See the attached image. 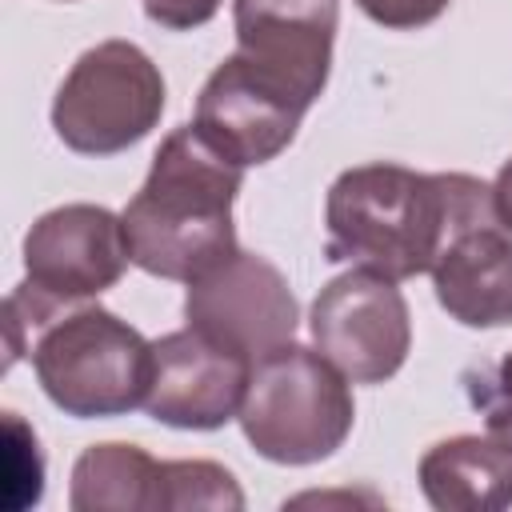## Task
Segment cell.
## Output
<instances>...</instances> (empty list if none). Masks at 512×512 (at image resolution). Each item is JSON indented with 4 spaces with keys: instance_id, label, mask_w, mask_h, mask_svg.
<instances>
[{
    "instance_id": "6da1fadb",
    "label": "cell",
    "mask_w": 512,
    "mask_h": 512,
    "mask_svg": "<svg viewBox=\"0 0 512 512\" xmlns=\"http://www.w3.org/2000/svg\"><path fill=\"white\" fill-rule=\"evenodd\" d=\"M492 184L464 172H412L404 164L344 168L324 200V256L388 280L432 272L444 244L492 220Z\"/></svg>"
},
{
    "instance_id": "7a4b0ae2",
    "label": "cell",
    "mask_w": 512,
    "mask_h": 512,
    "mask_svg": "<svg viewBox=\"0 0 512 512\" xmlns=\"http://www.w3.org/2000/svg\"><path fill=\"white\" fill-rule=\"evenodd\" d=\"M244 168L216 152L192 124L172 128L140 192L120 212L132 264L160 280L192 284L240 252L232 204Z\"/></svg>"
},
{
    "instance_id": "3957f363",
    "label": "cell",
    "mask_w": 512,
    "mask_h": 512,
    "mask_svg": "<svg viewBox=\"0 0 512 512\" xmlns=\"http://www.w3.org/2000/svg\"><path fill=\"white\" fill-rule=\"evenodd\" d=\"M28 360L44 396L76 420L144 408L152 384V344L100 304H72L40 324Z\"/></svg>"
},
{
    "instance_id": "277c9868",
    "label": "cell",
    "mask_w": 512,
    "mask_h": 512,
    "mask_svg": "<svg viewBox=\"0 0 512 512\" xmlns=\"http://www.w3.org/2000/svg\"><path fill=\"white\" fill-rule=\"evenodd\" d=\"M236 420L264 460L304 468L328 460L348 440L356 404L348 376L316 348L292 340L252 364Z\"/></svg>"
},
{
    "instance_id": "5b68a950",
    "label": "cell",
    "mask_w": 512,
    "mask_h": 512,
    "mask_svg": "<svg viewBox=\"0 0 512 512\" xmlns=\"http://www.w3.org/2000/svg\"><path fill=\"white\" fill-rule=\"evenodd\" d=\"M164 112V76L132 40L88 48L56 88L52 128L80 156H116L140 144Z\"/></svg>"
},
{
    "instance_id": "8992f818",
    "label": "cell",
    "mask_w": 512,
    "mask_h": 512,
    "mask_svg": "<svg viewBox=\"0 0 512 512\" xmlns=\"http://www.w3.org/2000/svg\"><path fill=\"white\" fill-rule=\"evenodd\" d=\"M312 344L352 384L392 380L412 348V316L396 280L368 268L332 276L308 312Z\"/></svg>"
},
{
    "instance_id": "52a82bcc",
    "label": "cell",
    "mask_w": 512,
    "mask_h": 512,
    "mask_svg": "<svg viewBox=\"0 0 512 512\" xmlns=\"http://www.w3.org/2000/svg\"><path fill=\"white\" fill-rule=\"evenodd\" d=\"M184 320L256 364L260 356L292 344L300 308L284 272L272 260L240 248L220 268L188 284Z\"/></svg>"
},
{
    "instance_id": "ba28073f",
    "label": "cell",
    "mask_w": 512,
    "mask_h": 512,
    "mask_svg": "<svg viewBox=\"0 0 512 512\" xmlns=\"http://www.w3.org/2000/svg\"><path fill=\"white\" fill-rule=\"evenodd\" d=\"M308 104L280 80L248 64L240 52L224 56L196 96L192 128L240 168L276 160L304 120Z\"/></svg>"
},
{
    "instance_id": "9c48e42d",
    "label": "cell",
    "mask_w": 512,
    "mask_h": 512,
    "mask_svg": "<svg viewBox=\"0 0 512 512\" xmlns=\"http://www.w3.org/2000/svg\"><path fill=\"white\" fill-rule=\"evenodd\" d=\"M124 220L100 204H64L44 212L24 236L28 284L60 308L88 304L128 268Z\"/></svg>"
},
{
    "instance_id": "30bf717a",
    "label": "cell",
    "mask_w": 512,
    "mask_h": 512,
    "mask_svg": "<svg viewBox=\"0 0 512 512\" xmlns=\"http://www.w3.org/2000/svg\"><path fill=\"white\" fill-rule=\"evenodd\" d=\"M252 360L208 340L196 328L168 332L152 344V384L144 412L156 424L212 432L240 416Z\"/></svg>"
},
{
    "instance_id": "8fae6325",
    "label": "cell",
    "mask_w": 512,
    "mask_h": 512,
    "mask_svg": "<svg viewBox=\"0 0 512 512\" xmlns=\"http://www.w3.org/2000/svg\"><path fill=\"white\" fill-rule=\"evenodd\" d=\"M336 24L340 0H232L236 52L308 108L328 84Z\"/></svg>"
},
{
    "instance_id": "7c38bea8",
    "label": "cell",
    "mask_w": 512,
    "mask_h": 512,
    "mask_svg": "<svg viewBox=\"0 0 512 512\" xmlns=\"http://www.w3.org/2000/svg\"><path fill=\"white\" fill-rule=\"evenodd\" d=\"M428 276L440 308L464 328L512 324V236L500 216L456 232Z\"/></svg>"
},
{
    "instance_id": "4fadbf2b",
    "label": "cell",
    "mask_w": 512,
    "mask_h": 512,
    "mask_svg": "<svg viewBox=\"0 0 512 512\" xmlns=\"http://www.w3.org/2000/svg\"><path fill=\"white\" fill-rule=\"evenodd\" d=\"M420 492L436 512H500L512 504V448L488 436H452L420 456Z\"/></svg>"
},
{
    "instance_id": "5bb4252c",
    "label": "cell",
    "mask_w": 512,
    "mask_h": 512,
    "mask_svg": "<svg viewBox=\"0 0 512 512\" xmlns=\"http://www.w3.org/2000/svg\"><path fill=\"white\" fill-rule=\"evenodd\" d=\"M160 460L140 444H88L72 464L68 504L76 512H156Z\"/></svg>"
},
{
    "instance_id": "9a60e30c",
    "label": "cell",
    "mask_w": 512,
    "mask_h": 512,
    "mask_svg": "<svg viewBox=\"0 0 512 512\" xmlns=\"http://www.w3.org/2000/svg\"><path fill=\"white\" fill-rule=\"evenodd\" d=\"M180 508H244V492L236 476L216 460H160V492L156 512Z\"/></svg>"
},
{
    "instance_id": "2e32d148",
    "label": "cell",
    "mask_w": 512,
    "mask_h": 512,
    "mask_svg": "<svg viewBox=\"0 0 512 512\" xmlns=\"http://www.w3.org/2000/svg\"><path fill=\"white\" fill-rule=\"evenodd\" d=\"M44 492V460L36 432L16 416L4 412V504L28 508Z\"/></svg>"
},
{
    "instance_id": "e0dca14e",
    "label": "cell",
    "mask_w": 512,
    "mask_h": 512,
    "mask_svg": "<svg viewBox=\"0 0 512 512\" xmlns=\"http://www.w3.org/2000/svg\"><path fill=\"white\" fill-rule=\"evenodd\" d=\"M476 404L484 408V420H488V432L496 440H504L512 448V352L480 376V384L472 388Z\"/></svg>"
},
{
    "instance_id": "ac0fdd59",
    "label": "cell",
    "mask_w": 512,
    "mask_h": 512,
    "mask_svg": "<svg viewBox=\"0 0 512 512\" xmlns=\"http://www.w3.org/2000/svg\"><path fill=\"white\" fill-rule=\"evenodd\" d=\"M452 0H356V8L376 20L380 28H396V32H408V28H424L432 20H440L448 12Z\"/></svg>"
},
{
    "instance_id": "d6986e66",
    "label": "cell",
    "mask_w": 512,
    "mask_h": 512,
    "mask_svg": "<svg viewBox=\"0 0 512 512\" xmlns=\"http://www.w3.org/2000/svg\"><path fill=\"white\" fill-rule=\"evenodd\" d=\"M224 0H144V16L172 32H192L220 12Z\"/></svg>"
},
{
    "instance_id": "ffe728a7",
    "label": "cell",
    "mask_w": 512,
    "mask_h": 512,
    "mask_svg": "<svg viewBox=\"0 0 512 512\" xmlns=\"http://www.w3.org/2000/svg\"><path fill=\"white\" fill-rule=\"evenodd\" d=\"M492 196H496V212L504 220V228L512 232V160H504V168L492 180Z\"/></svg>"
}]
</instances>
